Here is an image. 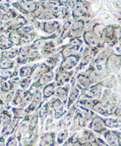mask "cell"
I'll use <instances>...</instances> for the list:
<instances>
[{"mask_svg": "<svg viewBox=\"0 0 121 146\" xmlns=\"http://www.w3.org/2000/svg\"><path fill=\"white\" fill-rule=\"evenodd\" d=\"M85 42L90 46L95 47L99 44V39L97 34L93 31H87L84 34Z\"/></svg>", "mask_w": 121, "mask_h": 146, "instance_id": "6da1fadb", "label": "cell"}, {"mask_svg": "<svg viewBox=\"0 0 121 146\" xmlns=\"http://www.w3.org/2000/svg\"><path fill=\"white\" fill-rule=\"evenodd\" d=\"M84 23L81 20L74 22L69 29V35L70 36H78L83 32Z\"/></svg>", "mask_w": 121, "mask_h": 146, "instance_id": "7a4b0ae2", "label": "cell"}, {"mask_svg": "<svg viewBox=\"0 0 121 146\" xmlns=\"http://www.w3.org/2000/svg\"><path fill=\"white\" fill-rule=\"evenodd\" d=\"M116 34L115 29L112 26H108L102 30L101 34L102 38L107 42L111 41L117 36Z\"/></svg>", "mask_w": 121, "mask_h": 146, "instance_id": "3957f363", "label": "cell"}, {"mask_svg": "<svg viewBox=\"0 0 121 146\" xmlns=\"http://www.w3.org/2000/svg\"><path fill=\"white\" fill-rule=\"evenodd\" d=\"M78 62V59L76 56L70 55L66 56L61 63V68L64 71H68L75 67Z\"/></svg>", "mask_w": 121, "mask_h": 146, "instance_id": "277c9868", "label": "cell"}, {"mask_svg": "<svg viewBox=\"0 0 121 146\" xmlns=\"http://www.w3.org/2000/svg\"><path fill=\"white\" fill-rule=\"evenodd\" d=\"M39 82L40 85H45L51 82L53 78V72L52 71H47L39 77Z\"/></svg>", "mask_w": 121, "mask_h": 146, "instance_id": "5b68a950", "label": "cell"}, {"mask_svg": "<svg viewBox=\"0 0 121 146\" xmlns=\"http://www.w3.org/2000/svg\"><path fill=\"white\" fill-rule=\"evenodd\" d=\"M57 28V23L55 21L45 22L43 25V30L44 32L50 34L56 31Z\"/></svg>", "mask_w": 121, "mask_h": 146, "instance_id": "8992f818", "label": "cell"}, {"mask_svg": "<svg viewBox=\"0 0 121 146\" xmlns=\"http://www.w3.org/2000/svg\"><path fill=\"white\" fill-rule=\"evenodd\" d=\"M86 11V9L85 7L82 3L80 2L77 3L73 9V14L77 17L83 15L84 14H85Z\"/></svg>", "mask_w": 121, "mask_h": 146, "instance_id": "52a82bcc", "label": "cell"}, {"mask_svg": "<svg viewBox=\"0 0 121 146\" xmlns=\"http://www.w3.org/2000/svg\"><path fill=\"white\" fill-rule=\"evenodd\" d=\"M47 69H48V66L45 64H44V63L41 64L34 71V74H33L34 78L37 79L39 77L41 76L43 74H44V73L47 72Z\"/></svg>", "mask_w": 121, "mask_h": 146, "instance_id": "ba28073f", "label": "cell"}, {"mask_svg": "<svg viewBox=\"0 0 121 146\" xmlns=\"http://www.w3.org/2000/svg\"><path fill=\"white\" fill-rule=\"evenodd\" d=\"M78 50V46L77 44H73L70 43L68 45L67 47H66L63 51H62V54L65 56H68L75 52H76Z\"/></svg>", "mask_w": 121, "mask_h": 146, "instance_id": "9c48e42d", "label": "cell"}, {"mask_svg": "<svg viewBox=\"0 0 121 146\" xmlns=\"http://www.w3.org/2000/svg\"><path fill=\"white\" fill-rule=\"evenodd\" d=\"M18 52V50L16 48H10L3 51L2 53V56L5 59H10L14 58Z\"/></svg>", "mask_w": 121, "mask_h": 146, "instance_id": "30bf717a", "label": "cell"}, {"mask_svg": "<svg viewBox=\"0 0 121 146\" xmlns=\"http://www.w3.org/2000/svg\"><path fill=\"white\" fill-rule=\"evenodd\" d=\"M22 7L26 11L32 12L36 9V3L32 1L25 2L22 3Z\"/></svg>", "mask_w": 121, "mask_h": 146, "instance_id": "8fae6325", "label": "cell"}, {"mask_svg": "<svg viewBox=\"0 0 121 146\" xmlns=\"http://www.w3.org/2000/svg\"><path fill=\"white\" fill-rule=\"evenodd\" d=\"M11 46V42L8 38L5 35L0 36V49L5 50L10 48Z\"/></svg>", "mask_w": 121, "mask_h": 146, "instance_id": "7c38bea8", "label": "cell"}, {"mask_svg": "<svg viewBox=\"0 0 121 146\" xmlns=\"http://www.w3.org/2000/svg\"><path fill=\"white\" fill-rule=\"evenodd\" d=\"M33 66H26L22 67L19 70V75L21 77H25L30 75L32 73Z\"/></svg>", "mask_w": 121, "mask_h": 146, "instance_id": "4fadbf2b", "label": "cell"}, {"mask_svg": "<svg viewBox=\"0 0 121 146\" xmlns=\"http://www.w3.org/2000/svg\"><path fill=\"white\" fill-rule=\"evenodd\" d=\"M72 75V72L71 71H64L60 74V75L59 76V81L60 82L64 83L69 80L70 79V76Z\"/></svg>", "mask_w": 121, "mask_h": 146, "instance_id": "5bb4252c", "label": "cell"}, {"mask_svg": "<svg viewBox=\"0 0 121 146\" xmlns=\"http://www.w3.org/2000/svg\"><path fill=\"white\" fill-rule=\"evenodd\" d=\"M13 62L10 59H5L0 62V68L1 69H9L12 67Z\"/></svg>", "mask_w": 121, "mask_h": 146, "instance_id": "9a60e30c", "label": "cell"}, {"mask_svg": "<svg viewBox=\"0 0 121 146\" xmlns=\"http://www.w3.org/2000/svg\"><path fill=\"white\" fill-rule=\"evenodd\" d=\"M90 78L85 75H80L78 76V81L80 84L83 86H87L90 83Z\"/></svg>", "mask_w": 121, "mask_h": 146, "instance_id": "2e32d148", "label": "cell"}, {"mask_svg": "<svg viewBox=\"0 0 121 146\" xmlns=\"http://www.w3.org/2000/svg\"><path fill=\"white\" fill-rule=\"evenodd\" d=\"M10 39L14 43L20 42V34L16 31H12L10 34Z\"/></svg>", "mask_w": 121, "mask_h": 146, "instance_id": "e0dca14e", "label": "cell"}, {"mask_svg": "<svg viewBox=\"0 0 121 146\" xmlns=\"http://www.w3.org/2000/svg\"><path fill=\"white\" fill-rule=\"evenodd\" d=\"M54 88H55V86L53 84H48L45 87L44 90V94L45 95H49L52 94V93L54 92Z\"/></svg>", "mask_w": 121, "mask_h": 146, "instance_id": "ac0fdd59", "label": "cell"}, {"mask_svg": "<svg viewBox=\"0 0 121 146\" xmlns=\"http://www.w3.org/2000/svg\"><path fill=\"white\" fill-rule=\"evenodd\" d=\"M49 1H53V2H57V1H60V0H49Z\"/></svg>", "mask_w": 121, "mask_h": 146, "instance_id": "d6986e66", "label": "cell"}]
</instances>
